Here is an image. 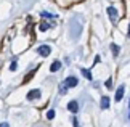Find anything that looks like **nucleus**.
I'll use <instances>...</instances> for the list:
<instances>
[{
    "instance_id": "f257e3e1",
    "label": "nucleus",
    "mask_w": 130,
    "mask_h": 127,
    "mask_svg": "<svg viewBox=\"0 0 130 127\" xmlns=\"http://www.w3.org/2000/svg\"><path fill=\"white\" fill-rule=\"evenodd\" d=\"M50 52H52V48H50L48 45H40V47L37 48V53H39V55H42V57H48Z\"/></svg>"
},
{
    "instance_id": "f03ea898",
    "label": "nucleus",
    "mask_w": 130,
    "mask_h": 127,
    "mask_svg": "<svg viewBox=\"0 0 130 127\" xmlns=\"http://www.w3.org/2000/svg\"><path fill=\"white\" fill-rule=\"evenodd\" d=\"M37 98H40V90H39V89H34V90H31V92L27 93V100L29 101L37 100Z\"/></svg>"
},
{
    "instance_id": "7ed1b4c3",
    "label": "nucleus",
    "mask_w": 130,
    "mask_h": 127,
    "mask_svg": "<svg viewBox=\"0 0 130 127\" xmlns=\"http://www.w3.org/2000/svg\"><path fill=\"white\" fill-rule=\"evenodd\" d=\"M64 85H66L68 89H71V87H76V85H77V77H74V76H71V77H68L66 80H64Z\"/></svg>"
},
{
    "instance_id": "20e7f679",
    "label": "nucleus",
    "mask_w": 130,
    "mask_h": 127,
    "mask_svg": "<svg viewBox=\"0 0 130 127\" xmlns=\"http://www.w3.org/2000/svg\"><path fill=\"white\" fill-rule=\"evenodd\" d=\"M108 15H109V18H111V21L116 23V19H117V10L114 8V7H109L108 8Z\"/></svg>"
},
{
    "instance_id": "39448f33",
    "label": "nucleus",
    "mask_w": 130,
    "mask_h": 127,
    "mask_svg": "<svg viewBox=\"0 0 130 127\" xmlns=\"http://www.w3.org/2000/svg\"><path fill=\"white\" fill-rule=\"evenodd\" d=\"M68 109L71 111V113H77V111H79L77 101H69V103H68Z\"/></svg>"
},
{
    "instance_id": "423d86ee",
    "label": "nucleus",
    "mask_w": 130,
    "mask_h": 127,
    "mask_svg": "<svg viewBox=\"0 0 130 127\" xmlns=\"http://www.w3.org/2000/svg\"><path fill=\"white\" fill-rule=\"evenodd\" d=\"M100 106H101V109H108L109 108V98L108 96H103L101 98V105Z\"/></svg>"
},
{
    "instance_id": "0eeeda50",
    "label": "nucleus",
    "mask_w": 130,
    "mask_h": 127,
    "mask_svg": "<svg viewBox=\"0 0 130 127\" xmlns=\"http://www.w3.org/2000/svg\"><path fill=\"white\" fill-rule=\"evenodd\" d=\"M122 96H124V85H121V87H119V90L116 92V101H121Z\"/></svg>"
},
{
    "instance_id": "6e6552de",
    "label": "nucleus",
    "mask_w": 130,
    "mask_h": 127,
    "mask_svg": "<svg viewBox=\"0 0 130 127\" xmlns=\"http://www.w3.org/2000/svg\"><path fill=\"white\" fill-rule=\"evenodd\" d=\"M59 68H61V63H59V61H53L52 66H50V71H52V73H55V71H58Z\"/></svg>"
},
{
    "instance_id": "1a4fd4ad",
    "label": "nucleus",
    "mask_w": 130,
    "mask_h": 127,
    "mask_svg": "<svg viewBox=\"0 0 130 127\" xmlns=\"http://www.w3.org/2000/svg\"><path fill=\"white\" fill-rule=\"evenodd\" d=\"M111 50H112V55H114V57H117L119 52H121V48H119L116 44H111Z\"/></svg>"
},
{
    "instance_id": "9d476101",
    "label": "nucleus",
    "mask_w": 130,
    "mask_h": 127,
    "mask_svg": "<svg viewBox=\"0 0 130 127\" xmlns=\"http://www.w3.org/2000/svg\"><path fill=\"white\" fill-rule=\"evenodd\" d=\"M39 29H40L42 32H43V31H48V29H50V24H48V23H40V26H39Z\"/></svg>"
},
{
    "instance_id": "9b49d317",
    "label": "nucleus",
    "mask_w": 130,
    "mask_h": 127,
    "mask_svg": "<svg viewBox=\"0 0 130 127\" xmlns=\"http://www.w3.org/2000/svg\"><path fill=\"white\" fill-rule=\"evenodd\" d=\"M42 18H50V19H53V18H55V15L48 13V11H43V13H42Z\"/></svg>"
},
{
    "instance_id": "f8f14e48",
    "label": "nucleus",
    "mask_w": 130,
    "mask_h": 127,
    "mask_svg": "<svg viewBox=\"0 0 130 127\" xmlns=\"http://www.w3.org/2000/svg\"><path fill=\"white\" fill-rule=\"evenodd\" d=\"M80 71H82V74L85 76L87 79H92V74H90V71H88V69H80Z\"/></svg>"
},
{
    "instance_id": "ddd939ff",
    "label": "nucleus",
    "mask_w": 130,
    "mask_h": 127,
    "mask_svg": "<svg viewBox=\"0 0 130 127\" xmlns=\"http://www.w3.org/2000/svg\"><path fill=\"white\" fill-rule=\"evenodd\" d=\"M66 92H68V87L64 84H61L59 85V93H66Z\"/></svg>"
},
{
    "instance_id": "4468645a",
    "label": "nucleus",
    "mask_w": 130,
    "mask_h": 127,
    "mask_svg": "<svg viewBox=\"0 0 130 127\" xmlns=\"http://www.w3.org/2000/svg\"><path fill=\"white\" fill-rule=\"evenodd\" d=\"M36 71H37V68H36V69H34V71H32V73H31V74H27V76H26V77H24V82H27V80H31V77H32V76H34V73H36Z\"/></svg>"
},
{
    "instance_id": "2eb2a0df",
    "label": "nucleus",
    "mask_w": 130,
    "mask_h": 127,
    "mask_svg": "<svg viewBox=\"0 0 130 127\" xmlns=\"http://www.w3.org/2000/svg\"><path fill=\"white\" fill-rule=\"evenodd\" d=\"M47 118H48V119H53V118H55V109H50V111H48V113H47Z\"/></svg>"
},
{
    "instance_id": "dca6fc26",
    "label": "nucleus",
    "mask_w": 130,
    "mask_h": 127,
    "mask_svg": "<svg viewBox=\"0 0 130 127\" xmlns=\"http://www.w3.org/2000/svg\"><path fill=\"white\" fill-rule=\"evenodd\" d=\"M16 68H18V63H16V61H13L11 66H10V69H11V71H16Z\"/></svg>"
},
{
    "instance_id": "f3484780",
    "label": "nucleus",
    "mask_w": 130,
    "mask_h": 127,
    "mask_svg": "<svg viewBox=\"0 0 130 127\" xmlns=\"http://www.w3.org/2000/svg\"><path fill=\"white\" fill-rule=\"evenodd\" d=\"M72 124H74V127H80V125H79V122H77V119H76V118L72 119Z\"/></svg>"
},
{
    "instance_id": "a211bd4d",
    "label": "nucleus",
    "mask_w": 130,
    "mask_h": 127,
    "mask_svg": "<svg viewBox=\"0 0 130 127\" xmlns=\"http://www.w3.org/2000/svg\"><path fill=\"white\" fill-rule=\"evenodd\" d=\"M0 127H8V122H3L2 125H0Z\"/></svg>"
},
{
    "instance_id": "6ab92c4d",
    "label": "nucleus",
    "mask_w": 130,
    "mask_h": 127,
    "mask_svg": "<svg viewBox=\"0 0 130 127\" xmlns=\"http://www.w3.org/2000/svg\"><path fill=\"white\" fill-rule=\"evenodd\" d=\"M128 37H130V26H128Z\"/></svg>"
}]
</instances>
